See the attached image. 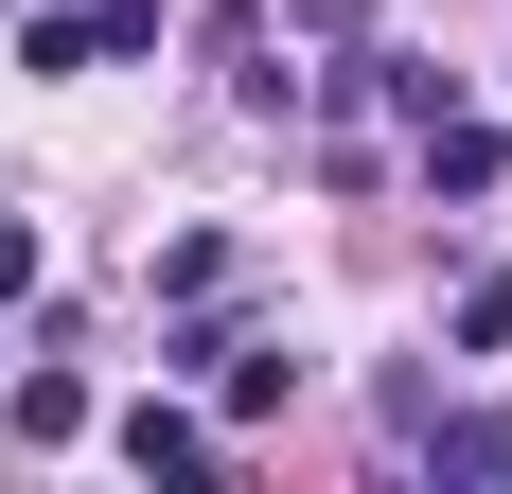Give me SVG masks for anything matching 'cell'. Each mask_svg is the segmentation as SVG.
Wrapping results in <instances>:
<instances>
[{
	"instance_id": "6da1fadb",
	"label": "cell",
	"mask_w": 512,
	"mask_h": 494,
	"mask_svg": "<svg viewBox=\"0 0 512 494\" xmlns=\"http://www.w3.org/2000/svg\"><path fill=\"white\" fill-rule=\"evenodd\" d=\"M407 442H424V477H460V494H495V477H512V406H460V424L424 406Z\"/></svg>"
},
{
	"instance_id": "7a4b0ae2",
	"label": "cell",
	"mask_w": 512,
	"mask_h": 494,
	"mask_svg": "<svg viewBox=\"0 0 512 494\" xmlns=\"http://www.w3.org/2000/svg\"><path fill=\"white\" fill-rule=\"evenodd\" d=\"M495 124H460V106H442V124H424V159H407V177H424V195H495Z\"/></svg>"
},
{
	"instance_id": "3957f363",
	"label": "cell",
	"mask_w": 512,
	"mask_h": 494,
	"mask_svg": "<svg viewBox=\"0 0 512 494\" xmlns=\"http://www.w3.org/2000/svg\"><path fill=\"white\" fill-rule=\"evenodd\" d=\"M124 459H142V477H212V424H195V406H124Z\"/></svg>"
},
{
	"instance_id": "277c9868",
	"label": "cell",
	"mask_w": 512,
	"mask_h": 494,
	"mask_svg": "<svg viewBox=\"0 0 512 494\" xmlns=\"http://www.w3.org/2000/svg\"><path fill=\"white\" fill-rule=\"evenodd\" d=\"M18 71H106V18L89 0H36V18H18Z\"/></svg>"
},
{
	"instance_id": "5b68a950",
	"label": "cell",
	"mask_w": 512,
	"mask_h": 494,
	"mask_svg": "<svg viewBox=\"0 0 512 494\" xmlns=\"http://www.w3.org/2000/svg\"><path fill=\"white\" fill-rule=\"evenodd\" d=\"M460 353H512V265H477V283H460Z\"/></svg>"
},
{
	"instance_id": "8992f818",
	"label": "cell",
	"mask_w": 512,
	"mask_h": 494,
	"mask_svg": "<svg viewBox=\"0 0 512 494\" xmlns=\"http://www.w3.org/2000/svg\"><path fill=\"white\" fill-rule=\"evenodd\" d=\"M283 18H301V36H371V0H283Z\"/></svg>"
},
{
	"instance_id": "52a82bcc",
	"label": "cell",
	"mask_w": 512,
	"mask_h": 494,
	"mask_svg": "<svg viewBox=\"0 0 512 494\" xmlns=\"http://www.w3.org/2000/svg\"><path fill=\"white\" fill-rule=\"evenodd\" d=\"M0 300H36V230H18V212H0Z\"/></svg>"
}]
</instances>
